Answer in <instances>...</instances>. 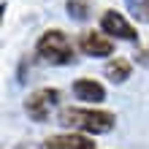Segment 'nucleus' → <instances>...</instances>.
<instances>
[{
  "label": "nucleus",
  "mask_w": 149,
  "mask_h": 149,
  "mask_svg": "<svg viewBox=\"0 0 149 149\" xmlns=\"http://www.w3.org/2000/svg\"><path fill=\"white\" fill-rule=\"evenodd\" d=\"M125 6H127V11L133 14L136 22L149 24V0H125Z\"/></svg>",
  "instance_id": "nucleus-10"
},
{
  "label": "nucleus",
  "mask_w": 149,
  "mask_h": 149,
  "mask_svg": "<svg viewBox=\"0 0 149 149\" xmlns=\"http://www.w3.org/2000/svg\"><path fill=\"white\" fill-rule=\"evenodd\" d=\"M71 92L76 100L87 103V106H98V103L106 100V87H103L98 79H90V76H81L71 84Z\"/></svg>",
  "instance_id": "nucleus-6"
},
{
  "label": "nucleus",
  "mask_w": 149,
  "mask_h": 149,
  "mask_svg": "<svg viewBox=\"0 0 149 149\" xmlns=\"http://www.w3.org/2000/svg\"><path fill=\"white\" fill-rule=\"evenodd\" d=\"M43 149H98L92 141V136H84V133H57V136H49L43 141Z\"/></svg>",
  "instance_id": "nucleus-7"
},
{
  "label": "nucleus",
  "mask_w": 149,
  "mask_h": 149,
  "mask_svg": "<svg viewBox=\"0 0 149 149\" xmlns=\"http://www.w3.org/2000/svg\"><path fill=\"white\" fill-rule=\"evenodd\" d=\"M103 73H106L109 81L114 84H125L130 76H133V63H130L127 57H111L106 68H103Z\"/></svg>",
  "instance_id": "nucleus-8"
},
{
  "label": "nucleus",
  "mask_w": 149,
  "mask_h": 149,
  "mask_svg": "<svg viewBox=\"0 0 149 149\" xmlns=\"http://www.w3.org/2000/svg\"><path fill=\"white\" fill-rule=\"evenodd\" d=\"M57 122L63 127H71L73 133L103 136L117 127V114L98 106H63L57 111Z\"/></svg>",
  "instance_id": "nucleus-1"
},
{
  "label": "nucleus",
  "mask_w": 149,
  "mask_h": 149,
  "mask_svg": "<svg viewBox=\"0 0 149 149\" xmlns=\"http://www.w3.org/2000/svg\"><path fill=\"white\" fill-rule=\"evenodd\" d=\"M60 100H63V92H60L57 87H38V90H33L27 98H24L22 109H24V114H27L33 122H49L52 114L57 111Z\"/></svg>",
  "instance_id": "nucleus-3"
},
{
  "label": "nucleus",
  "mask_w": 149,
  "mask_h": 149,
  "mask_svg": "<svg viewBox=\"0 0 149 149\" xmlns=\"http://www.w3.org/2000/svg\"><path fill=\"white\" fill-rule=\"evenodd\" d=\"M36 54L49 65H71L76 63V43L65 30H43L36 41Z\"/></svg>",
  "instance_id": "nucleus-2"
},
{
  "label": "nucleus",
  "mask_w": 149,
  "mask_h": 149,
  "mask_svg": "<svg viewBox=\"0 0 149 149\" xmlns=\"http://www.w3.org/2000/svg\"><path fill=\"white\" fill-rule=\"evenodd\" d=\"M100 30L106 33L111 41H114V38L127 41V43H136V41H138V30H136V24L130 22L125 14L114 11V8H109V11H103V14H100Z\"/></svg>",
  "instance_id": "nucleus-4"
},
{
  "label": "nucleus",
  "mask_w": 149,
  "mask_h": 149,
  "mask_svg": "<svg viewBox=\"0 0 149 149\" xmlns=\"http://www.w3.org/2000/svg\"><path fill=\"white\" fill-rule=\"evenodd\" d=\"M76 46H79V52H84L87 57H111L114 54V41L103 30H84V33H79Z\"/></svg>",
  "instance_id": "nucleus-5"
},
{
  "label": "nucleus",
  "mask_w": 149,
  "mask_h": 149,
  "mask_svg": "<svg viewBox=\"0 0 149 149\" xmlns=\"http://www.w3.org/2000/svg\"><path fill=\"white\" fill-rule=\"evenodd\" d=\"M65 11L76 22H87L92 16V0H65Z\"/></svg>",
  "instance_id": "nucleus-9"
}]
</instances>
